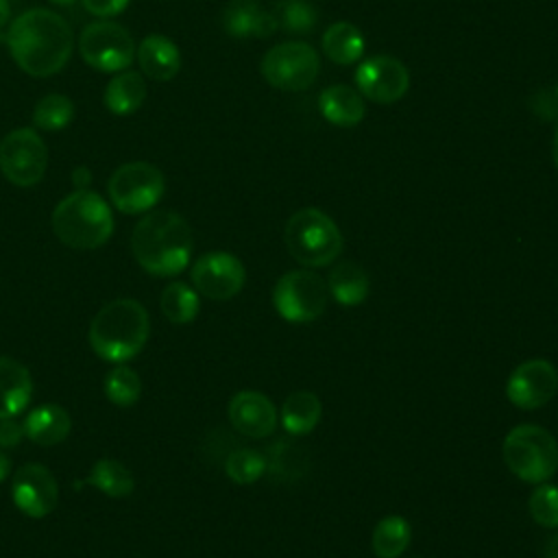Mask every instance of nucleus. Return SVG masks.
Returning a JSON list of instances; mask_svg holds the SVG:
<instances>
[{"mask_svg": "<svg viewBox=\"0 0 558 558\" xmlns=\"http://www.w3.org/2000/svg\"><path fill=\"white\" fill-rule=\"evenodd\" d=\"M7 46L13 61L31 76H52L72 54V28L50 9H28L7 31Z\"/></svg>", "mask_w": 558, "mask_h": 558, "instance_id": "nucleus-1", "label": "nucleus"}, {"mask_svg": "<svg viewBox=\"0 0 558 558\" xmlns=\"http://www.w3.org/2000/svg\"><path fill=\"white\" fill-rule=\"evenodd\" d=\"M192 229L183 216L157 209L137 220L131 235L135 262L155 277H174L192 255Z\"/></svg>", "mask_w": 558, "mask_h": 558, "instance_id": "nucleus-2", "label": "nucleus"}, {"mask_svg": "<svg viewBox=\"0 0 558 558\" xmlns=\"http://www.w3.org/2000/svg\"><path fill=\"white\" fill-rule=\"evenodd\" d=\"M148 333L146 307L135 299H116L96 312L87 338L98 357L124 364L144 349Z\"/></svg>", "mask_w": 558, "mask_h": 558, "instance_id": "nucleus-3", "label": "nucleus"}, {"mask_svg": "<svg viewBox=\"0 0 558 558\" xmlns=\"http://www.w3.org/2000/svg\"><path fill=\"white\" fill-rule=\"evenodd\" d=\"M54 235L70 248L102 246L113 233V216L105 198L92 190H76L61 198L50 218Z\"/></svg>", "mask_w": 558, "mask_h": 558, "instance_id": "nucleus-4", "label": "nucleus"}, {"mask_svg": "<svg viewBox=\"0 0 558 558\" xmlns=\"http://www.w3.org/2000/svg\"><path fill=\"white\" fill-rule=\"evenodd\" d=\"M283 240L290 255L307 268L327 266L336 262L342 251V233L338 225L316 207L294 211L286 222Z\"/></svg>", "mask_w": 558, "mask_h": 558, "instance_id": "nucleus-5", "label": "nucleus"}, {"mask_svg": "<svg viewBox=\"0 0 558 558\" xmlns=\"http://www.w3.org/2000/svg\"><path fill=\"white\" fill-rule=\"evenodd\" d=\"M506 466L527 484H543L558 471V442L541 425L512 427L501 445Z\"/></svg>", "mask_w": 558, "mask_h": 558, "instance_id": "nucleus-6", "label": "nucleus"}, {"mask_svg": "<svg viewBox=\"0 0 558 558\" xmlns=\"http://www.w3.org/2000/svg\"><path fill=\"white\" fill-rule=\"evenodd\" d=\"M318 68V52L310 44L299 39L272 46L259 63L264 81L281 92L307 89L316 81Z\"/></svg>", "mask_w": 558, "mask_h": 558, "instance_id": "nucleus-7", "label": "nucleus"}, {"mask_svg": "<svg viewBox=\"0 0 558 558\" xmlns=\"http://www.w3.org/2000/svg\"><path fill=\"white\" fill-rule=\"evenodd\" d=\"M135 41L131 33L111 20H96L87 24L78 37V52L83 61L100 72H122L135 59Z\"/></svg>", "mask_w": 558, "mask_h": 558, "instance_id": "nucleus-8", "label": "nucleus"}, {"mask_svg": "<svg viewBox=\"0 0 558 558\" xmlns=\"http://www.w3.org/2000/svg\"><path fill=\"white\" fill-rule=\"evenodd\" d=\"M163 174L148 161H129L113 170L109 179V198L124 214H142L153 209L163 196Z\"/></svg>", "mask_w": 558, "mask_h": 558, "instance_id": "nucleus-9", "label": "nucleus"}, {"mask_svg": "<svg viewBox=\"0 0 558 558\" xmlns=\"http://www.w3.org/2000/svg\"><path fill=\"white\" fill-rule=\"evenodd\" d=\"M272 303L283 320L312 323L325 312L327 286L312 270H290L275 283Z\"/></svg>", "mask_w": 558, "mask_h": 558, "instance_id": "nucleus-10", "label": "nucleus"}, {"mask_svg": "<svg viewBox=\"0 0 558 558\" xmlns=\"http://www.w3.org/2000/svg\"><path fill=\"white\" fill-rule=\"evenodd\" d=\"M48 168V148L35 129H15L0 142V172L17 187L41 181Z\"/></svg>", "mask_w": 558, "mask_h": 558, "instance_id": "nucleus-11", "label": "nucleus"}, {"mask_svg": "<svg viewBox=\"0 0 558 558\" xmlns=\"http://www.w3.org/2000/svg\"><path fill=\"white\" fill-rule=\"evenodd\" d=\"M353 81L357 92L377 105H392L401 100L410 89L408 68L390 54H375L364 59L357 65Z\"/></svg>", "mask_w": 558, "mask_h": 558, "instance_id": "nucleus-12", "label": "nucleus"}, {"mask_svg": "<svg viewBox=\"0 0 558 558\" xmlns=\"http://www.w3.org/2000/svg\"><path fill=\"white\" fill-rule=\"evenodd\" d=\"M190 275L196 292L211 301H227L235 296L246 279L242 262L227 251H209L201 255Z\"/></svg>", "mask_w": 558, "mask_h": 558, "instance_id": "nucleus-13", "label": "nucleus"}, {"mask_svg": "<svg viewBox=\"0 0 558 558\" xmlns=\"http://www.w3.org/2000/svg\"><path fill=\"white\" fill-rule=\"evenodd\" d=\"M558 390V371L549 360L521 362L508 377L506 397L519 410H536L549 403Z\"/></svg>", "mask_w": 558, "mask_h": 558, "instance_id": "nucleus-14", "label": "nucleus"}, {"mask_svg": "<svg viewBox=\"0 0 558 558\" xmlns=\"http://www.w3.org/2000/svg\"><path fill=\"white\" fill-rule=\"evenodd\" d=\"M11 497L17 510L31 519H44L57 506L59 486L54 475L37 462L22 464L11 482Z\"/></svg>", "mask_w": 558, "mask_h": 558, "instance_id": "nucleus-15", "label": "nucleus"}, {"mask_svg": "<svg viewBox=\"0 0 558 558\" xmlns=\"http://www.w3.org/2000/svg\"><path fill=\"white\" fill-rule=\"evenodd\" d=\"M229 421L242 436L266 438L277 427L275 403L257 390H240L229 401Z\"/></svg>", "mask_w": 558, "mask_h": 558, "instance_id": "nucleus-16", "label": "nucleus"}, {"mask_svg": "<svg viewBox=\"0 0 558 558\" xmlns=\"http://www.w3.org/2000/svg\"><path fill=\"white\" fill-rule=\"evenodd\" d=\"M220 22L225 33L233 39H264L277 31L272 13L257 0H229L222 9Z\"/></svg>", "mask_w": 558, "mask_h": 558, "instance_id": "nucleus-17", "label": "nucleus"}, {"mask_svg": "<svg viewBox=\"0 0 558 558\" xmlns=\"http://www.w3.org/2000/svg\"><path fill=\"white\" fill-rule=\"evenodd\" d=\"M135 57L140 61L142 74L159 83L174 78L181 68V52L177 44L166 35L157 33H150L140 41Z\"/></svg>", "mask_w": 558, "mask_h": 558, "instance_id": "nucleus-18", "label": "nucleus"}, {"mask_svg": "<svg viewBox=\"0 0 558 558\" xmlns=\"http://www.w3.org/2000/svg\"><path fill=\"white\" fill-rule=\"evenodd\" d=\"M318 109L331 126L351 129L364 120V96L349 85H329L318 96Z\"/></svg>", "mask_w": 558, "mask_h": 558, "instance_id": "nucleus-19", "label": "nucleus"}, {"mask_svg": "<svg viewBox=\"0 0 558 558\" xmlns=\"http://www.w3.org/2000/svg\"><path fill=\"white\" fill-rule=\"evenodd\" d=\"M31 395L33 379L28 368L9 355H0V418H11L26 410Z\"/></svg>", "mask_w": 558, "mask_h": 558, "instance_id": "nucleus-20", "label": "nucleus"}, {"mask_svg": "<svg viewBox=\"0 0 558 558\" xmlns=\"http://www.w3.org/2000/svg\"><path fill=\"white\" fill-rule=\"evenodd\" d=\"M70 429H72V418L57 403H41L33 408L24 421L26 438L41 447H52L63 442Z\"/></svg>", "mask_w": 558, "mask_h": 558, "instance_id": "nucleus-21", "label": "nucleus"}, {"mask_svg": "<svg viewBox=\"0 0 558 558\" xmlns=\"http://www.w3.org/2000/svg\"><path fill=\"white\" fill-rule=\"evenodd\" d=\"M266 473L277 482H296L307 473L310 453L294 438H277L264 451Z\"/></svg>", "mask_w": 558, "mask_h": 558, "instance_id": "nucleus-22", "label": "nucleus"}, {"mask_svg": "<svg viewBox=\"0 0 558 558\" xmlns=\"http://www.w3.org/2000/svg\"><path fill=\"white\" fill-rule=\"evenodd\" d=\"M323 54L338 63V65H353L364 54V35L362 31L351 22H333L325 28L323 39Z\"/></svg>", "mask_w": 558, "mask_h": 558, "instance_id": "nucleus-23", "label": "nucleus"}, {"mask_svg": "<svg viewBox=\"0 0 558 558\" xmlns=\"http://www.w3.org/2000/svg\"><path fill=\"white\" fill-rule=\"evenodd\" d=\"M105 107L116 116L135 113L146 100V83L140 72L122 70L105 87Z\"/></svg>", "mask_w": 558, "mask_h": 558, "instance_id": "nucleus-24", "label": "nucleus"}, {"mask_svg": "<svg viewBox=\"0 0 558 558\" xmlns=\"http://www.w3.org/2000/svg\"><path fill=\"white\" fill-rule=\"evenodd\" d=\"M323 416L320 399L310 390H296L286 397L281 405V423L288 434L303 436L310 434Z\"/></svg>", "mask_w": 558, "mask_h": 558, "instance_id": "nucleus-25", "label": "nucleus"}, {"mask_svg": "<svg viewBox=\"0 0 558 558\" xmlns=\"http://www.w3.org/2000/svg\"><path fill=\"white\" fill-rule=\"evenodd\" d=\"M327 290L340 305H360L368 294V275L355 262H340L329 272Z\"/></svg>", "mask_w": 558, "mask_h": 558, "instance_id": "nucleus-26", "label": "nucleus"}, {"mask_svg": "<svg viewBox=\"0 0 558 558\" xmlns=\"http://www.w3.org/2000/svg\"><path fill=\"white\" fill-rule=\"evenodd\" d=\"M83 484L98 488L111 499L129 497L135 488L133 473L120 460H113V458L96 460L89 475L83 480Z\"/></svg>", "mask_w": 558, "mask_h": 558, "instance_id": "nucleus-27", "label": "nucleus"}, {"mask_svg": "<svg viewBox=\"0 0 558 558\" xmlns=\"http://www.w3.org/2000/svg\"><path fill=\"white\" fill-rule=\"evenodd\" d=\"M410 538H412L410 523L399 514H388L375 525L371 536V547L377 558H399L410 545Z\"/></svg>", "mask_w": 558, "mask_h": 558, "instance_id": "nucleus-28", "label": "nucleus"}, {"mask_svg": "<svg viewBox=\"0 0 558 558\" xmlns=\"http://www.w3.org/2000/svg\"><path fill=\"white\" fill-rule=\"evenodd\" d=\"M161 312L163 316L174 323V325H185L192 323L198 314V292L194 288H190L183 281H172L163 288L161 292Z\"/></svg>", "mask_w": 558, "mask_h": 558, "instance_id": "nucleus-29", "label": "nucleus"}, {"mask_svg": "<svg viewBox=\"0 0 558 558\" xmlns=\"http://www.w3.org/2000/svg\"><path fill=\"white\" fill-rule=\"evenodd\" d=\"M270 13L277 31H286L294 35H305L314 31L318 22L314 4L307 0H279L270 9Z\"/></svg>", "mask_w": 558, "mask_h": 558, "instance_id": "nucleus-30", "label": "nucleus"}, {"mask_svg": "<svg viewBox=\"0 0 558 558\" xmlns=\"http://www.w3.org/2000/svg\"><path fill=\"white\" fill-rule=\"evenodd\" d=\"M225 473L235 484H253L266 473L264 453L251 447H233L225 458Z\"/></svg>", "mask_w": 558, "mask_h": 558, "instance_id": "nucleus-31", "label": "nucleus"}, {"mask_svg": "<svg viewBox=\"0 0 558 558\" xmlns=\"http://www.w3.org/2000/svg\"><path fill=\"white\" fill-rule=\"evenodd\" d=\"M74 118V102L63 94L44 96L33 109V124L41 131L65 129Z\"/></svg>", "mask_w": 558, "mask_h": 558, "instance_id": "nucleus-32", "label": "nucleus"}, {"mask_svg": "<svg viewBox=\"0 0 558 558\" xmlns=\"http://www.w3.org/2000/svg\"><path fill=\"white\" fill-rule=\"evenodd\" d=\"M105 395L116 405H133L142 395L140 375L133 368L118 364L105 377Z\"/></svg>", "mask_w": 558, "mask_h": 558, "instance_id": "nucleus-33", "label": "nucleus"}, {"mask_svg": "<svg viewBox=\"0 0 558 558\" xmlns=\"http://www.w3.org/2000/svg\"><path fill=\"white\" fill-rule=\"evenodd\" d=\"M527 510L532 519L543 527H558V486L538 484V488L530 495Z\"/></svg>", "mask_w": 558, "mask_h": 558, "instance_id": "nucleus-34", "label": "nucleus"}, {"mask_svg": "<svg viewBox=\"0 0 558 558\" xmlns=\"http://www.w3.org/2000/svg\"><path fill=\"white\" fill-rule=\"evenodd\" d=\"M81 2L87 9V13L102 17V20L120 15L129 4V0H81Z\"/></svg>", "mask_w": 558, "mask_h": 558, "instance_id": "nucleus-35", "label": "nucleus"}, {"mask_svg": "<svg viewBox=\"0 0 558 558\" xmlns=\"http://www.w3.org/2000/svg\"><path fill=\"white\" fill-rule=\"evenodd\" d=\"M24 434V425H20L15 421V416L11 418H0V449H13L20 445Z\"/></svg>", "mask_w": 558, "mask_h": 558, "instance_id": "nucleus-36", "label": "nucleus"}, {"mask_svg": "<svg viewBox=\"0 0 558 558\" xmlns=\"http://www.w3.org/2000/svg\"><path fill=\"white\" fill-rule=\"evenodd\" d=\"M543 556H545V558H558V532H554L551 538L547 541Z\"/></svg>", "mask_w": 558, "mask_h": 558, "instance_id": "nucleus-37", "label": "nucleus"}, {"mask_svg": "<svg viewBox=\"0 0 558 558\" xmlns=\"http://www.w3.org/2000/svg\"><path fill=\"white\" fill-rule=\"evenodd\" d=\"M74 183L78 185V190H87L85 185L89 183V170H87V168H78V170L74 172Z\"/></svg>", "mask_w": 558, "mask_h": 558, "instance_id": "nucleus-38", "label": "nucleus"}, {"mask_svg": "<svg viewBox=\"0 0 558 558\" xmlns=\"http://www.w3.org/2000/svg\"><path fill=\"white\" fill-rule=\"evenodd\" d=\"M9 473H11V460H9V456L0 449V482H4V480L9 477Z\"/></svg>", "mask_w": 558, "mask_h": 558, "instance_id": "nucleus-39", "label": "nucleus"}, {"mask_svg": "<svg viewBox=\"0 0 558 558\" xmlns=\"http://www.w3.org/2000/svg\"><path fill=\"white\" fill-rule=\"evenodd\" d=\"M9 17H11V4L9 0H0V28L9 22Z\"/></svg>", "mask_w": 558, "mask_h": 558, "instance_id": "nucleus-40", "label": "nucleus"}, {"mask_svg": "<svg viewBox=\"0 0 558 558\" xmlns=\"http://www.w3.org/2000/svg\"><path fill=\"white\" fill-rule=\"evenodd\" d=\"M551 157H554V166L558 170V126L554 131V142H551Z\"/></svg>", "mask_w": 558, "mask_h": 558, "instance_id": "nucleus-41", "label": "nucleus"}, {"mask_svg": "<svg viewBox=\"0 0 558 558\" xmlns=\"http://www.w3.org/2000/svg\"><path fill=\"white\" fill-rule=\"evenodd\" d=\"M52 4H59V7H70V4H74L76 0H50Z\"/></svg>", "mask_w": 558, "mask_h": 558, "instance_id": "nucleus-42", "label": "nucleus"}, {"mask_svg": "<svg viewBox=\"0 0 558 558\" xmlns=\"http://www.w3.org/2000/svg\"><path fill=\"white\" fill-rule=\"evenodd\" d=\"M556 98H558V85H556Z\"/></svg>", "mask_w": 558, "mask_h": 558, "instance_id": "nucleus-43", "label": "nucleus"}]
</instances>
